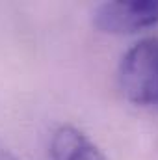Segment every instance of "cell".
<instances>
[{
	"label": "cell",
	"instance_id": "6da1fadb",
	"mask_svg": "<svg viewBox=\"0 0 158 160\" xmlns=\"http://www.w3.org/2000/svg\"><path fill=\"white\" fill-rule=\"evenodd\" d=\"M123 95L140 106H158V34L138 41L117 71Z\"/></svg>",
	"mask_w": 158,
	"mask_h": 160
},
{
	"label": "cell",
	"instance_id": "277c9868",
	"mask_svg": "<svg viewBox=\"0 0 158 160\" xmlns=\"http://www.w3.org/2000/svg\"><path fill=\"white\" fill-rule=\"evenodd\" d=\"M0 160H19V158H17V157H15V155L6 147V145H2V143H0Z\"/></svg>",
	"mask_w": 158,
	"mask_h": 160
},
{
	"label": "cell",
	"instance_id": "7a4b0ae2",
	"mask_svg": "<svg viewBox=\"0 0 158 160\" xmlns=\"http://www.w3.org/2000/svg\"><path fill=\"white\" fill-rule=\"evenodd\" d=\"M93 24L106 34H136L158 24V0L102 2L93 11Z\"/></svg>",
	"mask_w": 158,
	"mask_h": 160
},
{
	"label": "cell",
	"instance_id": "3957f363",
	"mask_svg": "<svg viewBox=\"0 0 158 160\" xmlns=\"http://www.w3.org/2000/svg\"><path fill=\"white\" fill-rule=\"evenodd\" d=\"M52 160H108L102 151L73 125H62L50 140Z\"/></svg>",
	"mask_w": 158,
	"mask_h": 160
}]
</instances>
